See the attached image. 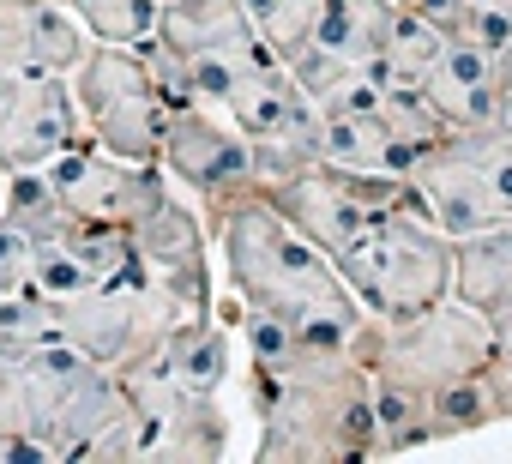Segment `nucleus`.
Listing matches in <instances>:
<instances>
[{"label":"nucleus","instance_id":"2","mask_svg":"<svg viewBox=\"0 0 512 464\" xmlns=\"http://www.w3.org/2000/svg\"><path fill=\"white\" fill-rule=\"evenodd\" d=\"M217 242H223V284L241 296V308L290 320L296 332H314V338H356L362 332L368 308L344 284L338 260L326 248H314L266 199L235 211L217 229Z\"/></svg>","mask_w":512,"mask_h":464},{"label":"nucleus","instance_id":"6","mask_svg":"<svg viewBox=\"0 0 512 464\" xmlns=\"http://www.w3.org/2000/svg\"><path fill=\"white\" fill-rule=\"evenodd\" d=\"M73 103L85 133L133 163H163V133H169V97L151 73V61L139 55V43H91L85 61L67 73Z\"/></svg>","mask_w":512,"mask_h":464},{"label":"nucleus","instance_id":"20","mask_svg":"<svg viewBox=\"0 0 512 464\" xmlns=\"http://www.w3.org/2000/svg\"><path fill=\"white\" fill-rule=\"evenodd\" d=\"M0 223H13L19 236H31L37 248L61 242L67 229L79 223L73 205L61 199V187L49 181V169H7V187H0Z\"/></svg>","mask_w":512,"mask_h":464},{"label":"nucleus","instance_id":"22","mask_svg":"<svg viewBox=\"0 0 512 464\" xmlns=\"http://www.w3.org/2000/svg\"><path fill=\"white\" fill-rule=\"evenodd\" d=\"M320 7H326V0H247V13H253V31H260V43H266L272 55H284V61L314 37Z\"/></svg>","mask_w":512,"mask_h":464},{"label":"nucleus","instance_id":"13","mask_svg":"<svg viewBox=\"0 0 512 464\" xmlns=\"http://www.w3.org/2000/svg\"><path fill=\"white\" fill-rule=\"evenodd\" d=\"M157 43H169L187 67H193V91L199 103L217 109L229 67H241L247 55H260V31H253L247 0H163L157 7Z\"/></svg>","mask_w":512,"mask_h":464},{"label":"nucleus","instance_id":"11","mask_svg":"<svg viewBox=\"0 0 512 464\" xmlns=\"http://www.w3.org/2000/svg\"><path fill=\"white\" fill-rule=\"evenodd\" d=\"M43 169H49V181L61 187V199L73 205V217H85V223H127V229H133L145 211H157V205L175 193V181H169L163 163L115 157V151H103L97 139L67 145V151L49 157Z\"/></svg>","mask_w":512,"mask_h":464},{"label":"nucleus","instance_id":"9","mask_svg":"<svg viewBox=\"0 0 512 464\" xmlns=\"http://www.w3.org/2000/svg\"><path fill=\"white\" fill-rule=\"evenodd\" d=\"M410 193H416L410 175H392V169L314 163V169H302L296 181L272 187L266 205H272L278 217H290L314 248H326V254L338 260V254H350V248L368 236V223H374L380 211L404 205Z\"/></svg>","mask_w":512,"mask_h":464},{"label":"nucleus","instance_id":"8","mask_svg":"<svg viewBox=\"0 0 512 464\" xmlns=\"http://www.w3.org/2000/svg\"><path fill=\"white\" fill-rule=\"evenodd\" d=\"M163 169L169 181L199 205L205 229H217L260 205L266 187H260V169H253V139L211 103H181L169 109V133H163Z\"/></svg>","mask_w":512,"mask_h":464},{"label":"nucleus","instance_id":"7","mask_svg":"<svg viewBox=\"0 0 512 464\" xmlns=\"http://www.w3.org/2000/svg\"><path fill=\"white\" fill-rule=\"evenodd\" d=\"M410 187L452 242L494 229V223H512V133L500 121L446 133L410 169Z\"/></svg>","mask_w":512,"mask_h":464},{"label":"nucleus","instance_id":"25","mask_svg":"<svg viewBox=\"0 0 512 464\" xmlns=\"http://www.w3.org/2000/svg\"><path fill=\"white\" fill-rule=\"evenodd\" d=\"M398 7H416V0H398Z\"/></svg>","mask_w":512,"mask_h":464},{"label":"nucleus","instance_id":"24","mask_svg":"<svg viewBox=\"0 0 512 464\" xmlns=\"http://www.w3.org/2000/svg\"><path fill=\"white\" fill-rule=\"evenodd\" d=\"M500 127L512 133V91H500Z\"/></svg>","mask_w":512,"mask_h":464},{"label":"nucleus","instance_id":"16","mask_svg":"<svg viewBox=\"0 0 512 464\" xmlns=\"http://www.w3.org/2000/svg\"><path fill=\"white\" fill-rule=\"evenodd\" d=\"M422 97L452 121V127H494L500 121V73H494V49L446 37L440 61L422 79Z\"/></svg>","mask_w":512,"mask_h":464},{"label":"nucleus","instance_id":"26","mask_svg":"<svg viewBox=\"0 0 512 464\" xmlns=\"http://www.w3.org/2000/svg\"><path fill=\"white\" fill-rule=\"evenodd\" d=\"M0 187H7V169H0Z\"/></svg>","mask_w":512,"mask_h":464},{"label":"nucleus","instance_id":"19","mask_svg":"<svg viewBox=\"0 0 512 464\" xmlns=\"http://www.w3.org/2000/svg\"><path fill=\"white\" fill-rule=\"evenodd\" d=\"M235 326H223L217 314H205V320H181L175 332H169V344H163V368L181 380V386H193V392H223V380L235 374V338H229Z\"/></svg>","mask_w":512,"mask_h":464},{"label":"nucleus","instance_id":"18","mask_svg":"<svg viewBox=\"0 0 512 464\" xmlns=\"http://www.w3.org/2000/svg\"><path fill=\"white\" fill-rule=\"evenodd\" d=\"M398 13H404L398 0H326L308 43H320L326 55H338V61H350V67H374V61L392 49Z\"/></svg>","mask_w":512,"mask_h":464},{"label":"nucleus","instance_id":"5","mask_svg":"<svg viewBox=\"0 0 512 464\" xmlns=\"http://www.w3.org/2000/svg\"><path fill=\"white\" fill-rule=\"evenodd\" d=\"M356 350H362L374 386H392V392H410L428 404L440 386L494 362V326L476 308H464L458 296H446L440 308L410 314V320H374L368 314L356 332Z\"/></svg>","mask_w":512,"mask_h":464},{"label":"nucleus","instance_id":"15","mask_svg":"<svg viewBox=\"0 0 512 464\" xmlns=\"http://www.w3.org/2000/svg\"><path fill=\"white\" fill-rule=\"evenodd\" d=\"M91 49V31L61 0H0V61L25 73H73Z\"/></svg>","mask_w":512,"mask_h":464},{"label":"nucleus","instance_id":"17","mask_svg":"<svg viewBox=\"0 0 512 464\" xmlns=\"http://www.w3.org/2000/svg\"><path fill=\"white\" fill-rule=\"evenodd\" d=\"M452 296L482 320H500L512 308V223L452 242Z\"/></svg>","mask_w":512,"mask_h":464},{"label":"nucleus","instance_id":"14","mask_svg":"<svg viewBox=\"0 0 512 464\" xmlns=\"http://www.w3.org/2000/svg\"><path fill=\"white\" fill-rule=\"evenodd\" d=\"M133 254H139V266H145L157 284H169V290L187 302V314H217L211 229H205L199 205H181V199L169 193L157 211H145V217L133 223Z\"/></svg>","mask_w":512,"mask_h":464},{"label":"nucleus","instance_id":"21","mask_svg":"<svg viewBox=\"0 0 512 464\" xmlns=\"http://www.w3.org/2000/svg\"><path fill=\"white\" fill-rule=\"evenodd\" d=\"M61 7L91 31V43H145L157 31V7L163 0H61Z\"/></svg>","mask_w":512,"mask_h":464},{"label":"nucleus","instance_id":"1","mask_svg":"<svg viewBox=\"0 0 512 464\" xmlns=\"http://www.w3.org/2000/svg\"><path fill=\"white\" fill-rule=\"evenodd\" d=\"M247 398L260 416V464L380 458L374 374L356 338L302 332L278 362H247Z\"/></svg>","mask_w":512,"mask_h":464},{"label":"nucleus","instance_id":"12","mask_svg":"<svg viewBox=\"0 0 512 464\" xmlns=\"http://www.w3.org/2000/svg\"><path fill=\"white\" fill-rule=\"evenodd\" d=\"M91 139L67 73H25L0 61V169H37Z\"/></svg>","mask_w":512,"mask_h":464},{"label":"nucleus","instance_id":"23","mask_svg":"<svg viewBox=\"0 0 512 464\" xmlns=\"http://www.w3.org/2000/svg\"><path fill=\"white\" fill-rule=\"evenodd\" d=\"M37 284V242L19 236L13 223H0V296L31 290Z\"/></svg>","mask_w":512,"mask_h":464},{"label":"nucleus","instance_id":"3","mask_svg":"<svg viewBox=\"0 0 512 464\" xmlns=\"http://www.w3.org/2000/svg\"><path fill=\"white\" fill-rule=\"evenodd\" d=\"M121 410V374L61 338L0 350V434L43 440L55 464H97V446Z\"/></svg>","mask_w":512,"mask_h":464},{"label":"nucleus","instance_id":"10","mask_svg":"<svg viewBox=\"0 0 512 464\" xmlns=\"http://www.w3.org/2000/svg\"><path fill=\"white\" fill-rule=\"evenodd\" d=\"M121 386L145 422V464H211L229 446V422L217 392L181 386L163 362L121 368Z\"/></svg>","mask_w":512,"mask_h":464},{"label":"nucleus","instance_id":"4","mask_svg":"<svg viewBox=\"0 0 512 464\" xmlns=\"http://www.w3.org/2000/svg\"><path fill=\"white\" fill-rule=\"evenodd\" d=\"M338 272L374 320H410L452 296V236L410 193L368 223L350 254H338Z\"/></svg>","mask_w":512,"mask_h":464}]
</instances>
